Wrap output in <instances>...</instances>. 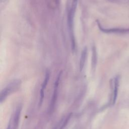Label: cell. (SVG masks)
Segmentation results:
<instances>
[{"mask_svg": "<svg viewBox=\"0 0 129 129\" xmlns=\"http://www.w3.org/2000/svg\"><path fill=\"white\" fill-rule=\"evenodd\" d=\"M77 3H78V0H73L72 6L68 16V26H69V28L70 33H71L72 47V50H73L75 49V38H74V36L73 33V23H74L75 14L76 12Z\"/></svg>", "mask_w": 129, "mask_h": 129, "instance_id": "cell-1", "label": "cell"}, {"mask_svg": "<svg viewBox=\"0 0 129 129\" xmlns=\"http://www.w3.org/2000/svg\"><path fill=\"white\" fill-rule=\"evenodd\" d=\"M18 83L17 81L12 83L11 84H9L7 87H6L5 89H4L1 93V97H0V101L2 103L4 100H5V99L7 98L8 95H9L10 93L15 89L18 86Z\"/></svg>", "mask_w": 129, "mask_h": 129, "instance_id": "cell-2", "label": "cell"}, {"mask_svg": "<svg viewBox=\"0 0 129 129\" xmlns=\"http://www.w3.org/2000/svg\"><path fill=\"white\" fill-rule=\"evenodd\" d=\"M60 76H61V74L60 73L56 80V81L55 82V84H54V91H53V95L52 96V98H51V100L50 101V111H52V110L53 109L55 104V102L57 100V94H58V84H59V80H60Z\"/></svg>", "mask_w": 129, "mask_h": 129, "instance_id": "cell-3", "label": "cell"}, {"mask_svg": "<svg viewBox=\"0 0 129 129\" xmlns=\"http://www.w3.org/2000/svg\"><path fill=\"white\" fill-rule=\"evenodd\" d=\"M49 79V73L48 72H47L45 74V79L42 84L41 88L40 91V98H39V106H41L43 103V99H44V90L46 88V87L47 86Z\"/></svg>", "mask_w": 129, "mask_h": 129, "instance_id": "cell-4", "label": "cell"}, {"mask_svg": "<svg viewBox=\"0 0 129 129\" xmlns=\"http://www.w3.org/2000/svg\"><path fill=\"white\" fill-rule=\"evenodd\" d=\"M87 48L86 47H84L82 52L81 56L80 58V71H82L83 69L86 58H87Z\"/></svg>", "mask_w": 129, "mask_h": 129, "instance_id": "cell-5", "label": "cell"}, {"mask_svg": "<svg viewBox=\"0 0 129 129\" xmlns=\"http://www.w3.org/2000/svg\"><path fill=\"white\" fill-rule=\"evenodd\" d=\"M118 88V79L116 78L114 82V88H113V96H112V104H114L116 101L117 96Z\"/></svg>", "mask_w": 129, "mask_h": 129, "instance_id": "cell-6", "label": "cell"}, {"mask_svg": "<svg viewBox=\"0 0 129 129\" xmlns=\"http://www.w3.org/2000/svg\"><path fill=\"white\" fill-rule=\"evenodd\" d=\"M21 108L19 106L18 107L15 112V115H14V128H16L18 124L19 123V120L20 118V113H21Z\"/></svg>", "mask_w": 129, "mask_h": 129, "instance_id": "cell-7", "label": "cell"}, {"mask_svg": "<svg viewBox=\"0 0 129 129\" xmlns=\"http://www.w3.org/2000/svg\"><path fill=\"white\" fill-rule=\"evenodd\" d=\"M97 61V56H96V51L95 46H93L92 48V68L94 69L95 67L96 63Z\"/></svg>", "mask_w": 129, "mask_h": 129, "instance_id": "cell-8", "label": "cell"}, {"mask_svg": "<svg viewBox=\"0 0 129 129\" xmlns=\"http://www.w3.org/2000/svg\"><path fill=\"white\" fill-rule=\"evenodd\" d=\"M7 0H1V1L2 2H5V1H6Z\"/></svg>", "mask_w": 129, "mask_h": 129, "instance_id": "cell-9", "label": "cell"}]
</instances>
